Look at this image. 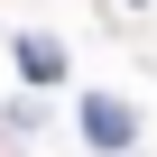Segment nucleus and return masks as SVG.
Returning <instances> with one entry per match:
<instances>
[{"instance_id":"f03ea898","label":"nucleus","mask_w":157,"mask_h":157,"mask_svg":"<svg viewBox=\"0 0 157 157\" xmlns=\"http://www.w3.org/2000/svg\"><path fill=\"white\" fill-rule=\"evenodd\" d=\"M19 74H28V83H56V74H65V46L56 37H19Z\"/></svg>"},{"instance_id":"f257e3e1","label":"nucleus","mask_w":157,"mask_h":157,"mask_svg":"<svg viewBox=\"0 0 157 157\" xmlns=\"http://www.w3.org/2000/svg\"><path fill=\"white\" fill-rule=\"evenodd\" d=\"M83 139H93V148H111V157H120V148H129V139H139V120H129V102H111V93H93V102H83Z\"/></svg>"}]
</instances>
